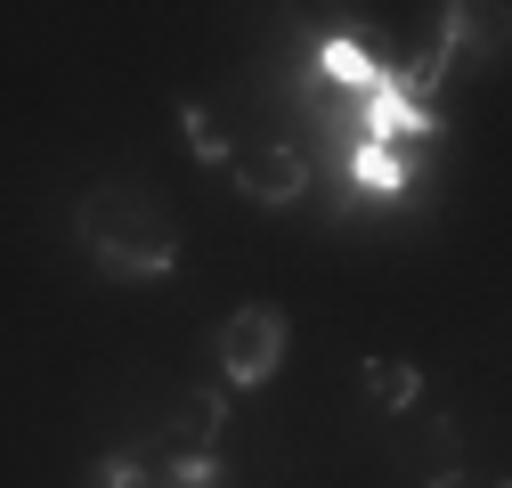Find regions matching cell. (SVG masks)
<instances>
[{
	"mask_svg": "<svg viewBox=\"0 0 512 488\" xmlns=\"http://www.w3.org/2000/svg\"><path fill=\"white\" fill-rule=\"evenodd\" d=\"M82 244H90V261L114 277V285H155V277H171V261H179V228H171V212L147 196V188H90V204H82Z\"/></svg>",
	"mask_w": 512,
	"mask_h": 488,
	"instance_id": "1",
	"label": "cell"
},
{
	"mask_svg": "<svg viewBox=\"0 0 512 488\" xmlns=\"http://www.w3.org/2000/svg\"><path fill=\"white\" fill-rule=\"evenodd\" d=\"M187 139H196V155L204 163H228L236 147H228V131H220V114H204V106H187Z\"/></svg>",
	"mask_w": 512,
	"mask_h": 488,
	"instance_id": "6",
	"label": "cell"
},
{
	"mask_svg": "<svg viewBox=\"0 0 512 488\" xmlns=\"http://www.w3.org/2000/svg\"><path fill=\"white\" fill-rule=\"evenodd\" d=\"M366 391L382 399V407H415V391H423V375L407 358H366Z\"/></svg>",
	"mask_w": 512,
	"mask_h": 488,
	"instance_id": "5",
	"label": "cell"
},
{
	"mask_svg": "<svg viewBox=\"0 0 512 488\" xmlns=\"http://www.w3.org/2000/svg\"><path fill=\"white\" fill-rule=\"evenodd\" d=\"M285 342H293V318L277 310V301H244V310L220 326V366L228 383H269L285 366Z\"/></svg>",
	"mask_w": 512,
	"mask_h": 488,
	"instance_id": "2",
	"label": "cell"
},
{
	"mask_svg": "<svg viewBox=\"0 0 512 488\" xmlns=\"http://www.w3.org/2000/svg\"><path fill=\"white\" fill-rule=\"evenodd\" d=\"M431 488H504V480H496V472H464V464H456V472H439Z\"/></svg>",
	"mask_w": 512,
	"mask_h": 488,
	"instance_id": "7",
	"label": "cell"
},
{
	"mask_svg": "<svg viewBox=\"0 0 512 488\" xmlns=\"http://www.w3.org/2000/svg\"><path fill=\"white\" fill-rule=\"evenodd\" d=\"M228 171H236V188H244L252 204H269V212L309 188V155H301L293 139H244V147L228 155Z\"/></svg>",
	"mask_w": 512,
	"mask_h": 488,
	"instance_id": "3",
	"label": "cell"
},
{
	"mask_svg": "<svg viewBox=\"0 0 512 488\" xmlns=\"http://www.w3.org/2000/svg\"><path fill=\"white\" fill-rule=\"evenodd\" d=\"M220 423H228V399H220V391H196V399L179 407V423H171V448H179V456H212Z\"/></svg>",
	"mask_w": 512,
	"mask_h": 488,
	"instance_id": "4",
	"label": "cell"
}]
</instances>
